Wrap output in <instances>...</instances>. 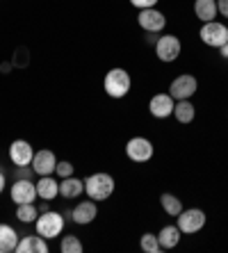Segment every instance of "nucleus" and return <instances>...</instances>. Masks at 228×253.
Here are the masks:
<instances>
[{"label": "nucleus", "instance_id": "nucleus-21", "mask_svg": "<svg viewBox=\"0 0 228 253\" xmlns=\"http://www.w3.org/2000/svg\"><path fill=\"white\" fill-rule=\"evenodd\" d=\"M37 217H39V208L35 203H21V206H16V219L21 224H35Z\"/></svg>", "mask_w": 228, "mask_h": 253}, {"label": "nucleus", "instance_id": "nucleus-11", "mask_svg": "<svg viewBox=\"0 0 228 253\" xmlns=\"http://www.w3.org/2000/svg\"><path fill=\"white\" fill-rule=\"evenodd\" d=\"M32 158H35V148L30 146V141H25V139L12 141V146H9V160H12L14 165L30 167L32 165Z\"/></svg>", "mask_w": 228, "mask_h": 253}, {"label": "nucleus", "instance_id": "nucleus-27", "mask_svg": "<svg viewBox=\"0 0 228 253\" xmlns=\"http://www.w3.org/2000/svg\"><path fill=\"white\" fill-rule=\"evenodd\" d=\"M133 2V7H137V9H151V7L158 5V0H130Z\"/></svg>", "mask_w": 228, "mask_h": 253}, {"label": "nucleus", "instance_id": "nucleus-3", "mask_svg": "<svg viewBox=\"0 0 228 253\" xmlns=\"http://www.w3.org/2000/svg\"><path fill=\"white\" fill-rule=\"evenodd\" d=\"M37 226V233H39L41 237H46V240H55V237L62 235V230H64V219H62V214L59 212H41L39 217H37L35 221Z\"/></svg>", "mask_w": 228, "mask_h": 253}, {"label": "nucleus", "instance_id": "nucleus-23", "mask_svg": "<svg viewBox=\"0 0 228 253\" xmlns=\"http://www.w3.org/2000/svg\"><path fill=\"white\" fill-rule=\"evenodd\" d=\"M160 203H162V210L169 214V217H178L182 212V203H181V199L178 196H174V194H162L160 196Z\"/></svg>", "mask_w": 228, "mask_h": 253}, {"label": "nucleus", "instance_id": "nucleus-8", "mask_svg": "<svg viewBox=\"0 0 228 253\" xmlns=\"http://www.w3.org/2000/svg\"><path fill=\"white\" fill-rule=\"evenodd\" d=\"M9 196L16 206H21V203H35L39 194H37V185L30 178H18L9 189Z\"/></svg>", "mask_w": 228, "mask_h": 253}, {"label": "nucleus", "instance_id": "nucleus-1", "mask_svg": "<svg viewBox=\"0 0 228 253\" xmlns=\"http://www.w3.org/2000/svg\"><path fill=\"white\" fill-rule=\"evenodd\" d=\"M85 192L91 201H107L114 194V178L110 173H91L85 178Z\"/></svg>", "mask_w": 228, "mask_h": 253}, {"label": "nucleus", "instance_id": "nucleus-6", "mask_svg": "<svg viewBox=\"0 0 228 253\" xmlns=\"http://www.w3.org/2000/svg\"><path fill=\"white\" fill-rule=\"evenodd\" d=\"M203 226H205V212L199 210V208H189V210H182L178 214V228H181V233L194 235Z\"/></svg>", "mask_w": 228, "mask_h": 253}, {"label": "nucleus", "instance_id": "nucleus-16", "mask_svg": "<svg viewBox=\"0 0 228 253\" xmlns=\"http://www.w3.org/2000/svg\"><path fill=\"white\" fill-rule=\"evenodd\" d=\"M18 233L9 224H0V253H12L18 247Z\"/></svg>", "mask_w": 228, "mask_h": 253}, {"label": "nucleus", "instance_id": "nucleus-15", "mask_svg": "<svg viewBox=\"0 0 228 253\" xmlns=\"http://www.w3.org/2000/svg\"><path fill=\"white\" fill-rule=\"evenodd\" d=\"M16 253H48V244L46 237H41L39 233L37 235H25L18 240Z\"/></svg>", "mask_w": 228, "mask_h": 253}, {"label": "nucleus", "instance_id": "nucleus-24", "mask_svg": "<svg viewBox=\"0 0 228 253\" xmlns=\"http://www.w3.org/2000/svg\"><path fill=\"white\" fill-rule=\"evenodd\" d=\"M59 251L62 253H82V242L76 235H64L62 237V244H59Z\"/></svg>", "mask_w": 228, "mask_h": 253}, {"label": "nucleus", "instance_id": "nucleus-26", "mask_svg": "<svg viewBox=\"0 0 228 253\" xmlns=\"http://www.w3.org/2000/svg\"><path fill=\"white\" fill-rule=\"evenodd\" d=\"M55 173H57L59 178H69V176H73V165L71 162H57V167H55Z\"/></svg>", "mask_w": 228, "mask_h": 253}, {"label": "nucleus", "instance_id": "nucleus-20", "mask_svg": "<svg viewBox=\"0 0 228 253\" xmlns=\"http://www.w3.org/2000/svg\"><path fill=\"white\" fill-rule=\"evenodd\" d=\"M194 14L196 18H201L203 23L215 21L217 18V0H194Z\"/></svg>", "mask_w": 228, "mask_h": 253}, {"label": "nucleus", "instance_id": "nucleus-17", "mask_svg": "<svg viewBox=\"0 0 228 253\" xmlns=\"http://www.w3.org/2000/svg\"><path fill=\"white\" fill-rule=\"evenodd\" d=\"M181 235H182V233H181V228H178V226H164V228L158 233L160 249H162V251H169V249L178 247Z\"/></svg>", "mask_w": 228, "mask_h": 253}, {"label": "nucleus", "instance_id": "nucleus-9", "mask_svg": "<svg viewBox=\"0 0 228 253\" xmlns=\"http://www.w3.org/2000/svg\"><path fill=\"white\" fill-rule=\"evenodd\" d=\"M181 39L174 35H164L155 42V55H158L162 62H176L178 55H181Z\"/></svg>", "mask_w": 228, "mask_h": 253}, {"label": "nucleus", "instance_id": "nucleus-7", "mask_svg": "<svg viewBox=\"0 0 228 253\" xmlns=\"http://www.w3.org/2000/svg\"><path fill=\"white\" fill-rule=\"evenodd\" d=\"M155 153V148L153 144L146 139V137H133V139L126 144V155H128L133 162H148Z\"/></svg>", "mask_w": 228, "mask_h": 253}, {"label": "nucleus", "instance_id": "nucleus-19", "mask_svg": "<svg viewBox=\"0 0 228 253\" xmlns=\"http://www.w3.org/2000/svg\"><path fill=\"white\" fill-rule=\"evenodd\" d=\"M82 192H85V180H78V178H73V176L62 178V183H59V196H64V199H78Z\"/></svg>", "mask_w": 228, "mask_h": 253}, {"label": "nucleus", "instance_id": "nucleus-5", "mask_svg": "<svg viewBox=\"0 0 228 253\" xmlns=\"http://www.w3.org/2000/svg\"><path fill=\"white\" fill-rule=\"evenodd\" d=\"M196 87H199L196 78L182 73V76L174 78V83L169 84V94L174 100H189L194 94H196Z\"/></svg>", "mask_w": 228, "mask_h": 253}, {"label": "nucleus", "instance_id": "nucleus-22", "mask_svg": "<svg viewBox=\"0 0 228 253\" xmlns=\"http://www.w3.org/2000/svg\"><path fill=\"white\" fill-rule=\"evenodd\" d=\"M174 117L181 121V124H192L194 121V105L189 100H178L174 105Z\"/></svg>", "mask_w": 228, "mask_h": 253}, {"label": "nucleus", "instance_id": "nucleus-2", "mask_svg": "<svg viewBox=\"0 0 228 253\" xmlns=\"http://www.w3.org/2000/svg\"><path fill=\"white\" fill-rule=\"evenodd\" d=\"M103 87H105L107 96L123 98L130 91V87H133V78H130V73L126 69H112V71H107L105 80H103Z\"/></svg>", "mask_w": 228, "mask_h": 253}, {"label": "nucleus", "instance_id": "nucleus-25", "mask_svg": "<svg viewBox=\"0 0 228 253\" xmlns=\"http://www.w3.org/2000/svg\"><path fill=\"white\" fill-rule=\"evenodd\" d=\"M141 251H146V253H158V251H162V249H160V242H158V235H153V233H146V235H141Z\"/></svg>", "mask_w": 228, "mask_h": 253}, {"label": "nucleus", "instance_id": "nucleus-18", "mask_svg": "<svg viewBox=\"0 0 228 253\" xmlns=\"http://www.w3.org/2000/svg\"><path fill=\"white\" fill-rule=\"evenodd\" d=\"M37 194L44 201H53L59 196V183L50 176H41L39 183H37Z\"/></svg>", "mask_w": 228, "mask_h": 253}, {"label": "nucleus", "instance_id": "nucleus-13", "mask_svg": "<svg viewBox=\"0 0 228 253\" xmlns=\"http://www.w3.org/2000/svg\"><path fill=\"white\" fill-rule=\"evenodd\" d=\"M174 105L176 103L171 98V94H155L148 103V110L155 119H167L169 114H174Z\"/></svg>", "mask_w": 228, "mask_h": 253}, {"label": "nucleus", "instance_id": "nucleus-29", "mask_svg": "<svg viewBox=\"0 0 228 253\" xmlns=\"http://www.w3.org/2000/svg\"><path fill=\"white\" fill-rule=\"evenodd\" d=\"M219 55H222V57H224V59H228V42H226V43H224V46H222V48H219Z\"/></svg>", "mask_w": 228, "mask_h": 253}, {"label": "nucleus", "instance_id": "nucleus-28", "mask_svg": "<svg viewBox=\"0 0 228 253\" xmlns=\"http://www.w3.org/2000/svg\"><path fill=\"white\" fill-rule=\"evenodd\" d=\"M217 12L224 18H228V0H217Z\"/></svg>", "mask_w": 228, "mask_h": 253}, {"label": "nucleus", "instance_id": "nucleus-12", "mask_svg": "<svg viewBox=\"0 0 228 253\" xmlns=\"http://www.w3.org/2000/svg\"><path fill=\"white\" fill-rule=\"evenodd\" d=\"M30 167H32L37 176H50V173H55L57 158H55L53 151H35V158H32Z\"/></svg>", "mask_w": 228, "mask_h": 253}, {"label": "nucleus", "instance_id": "nucleus-14", "mask_svg": "<svg viewBox=\"0 0 228 253\" xmlns=\"http://www.w3.org/2000/svg\"><path fill=\"white\" fill-rule=\"evenodd\" d=\"M71 217H73L76 224L87 226V224H91V221L98 217V208H96L94 201H82V203H78V206L73 208Z\"/></svg>", "mask_w": 228, "mask_h": 253}, {"label": "nucleus", "instance_id": "nucleus-10", "mask_svg": "<svg viewBox=\"0 0 228 253\" xmlns=\"http://www.w3.org/2000/svg\"><path fill=\"white\" fill-rule=\"evenodd\" d=\"M137 23L146 30L148 35H155V32L164 30L167 18H164L162 12H158L155 7H151V9H139V14H137Z\"/></svg>", "mask_w": 228, "mask_h": 253}, {"label": "nucleus", "instance_id": "nucleus-30", "mask_svg": "<svg viewBox=\"0 0 228 253\" xmlns=\"http://www.w3.org/2000/svg\"><path fill=\"white\" fill-rule=\"evenodd\" d=\"M2 189H5V173L0 171V194H2Z\"/></svg>", "mask_w": 228, "mask_h": 253}, {"label": "nucleus", "instance_id": "nucleus-4", "mask_svg": "<svg viewBox=\"0 0 228 253\" xmlns=\"http://www.w3.org/2000/svg\"><path fill=\"white\" fill-rule=\"evenodd\" d=\"M199 35H201V42L210 48H222L224 43L228 42V28L224 23H219V21H208V23H203Z\"/></svg>", "mask_w": 228, "mask_h": 253}]
</instances>
